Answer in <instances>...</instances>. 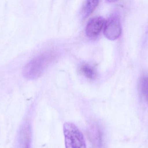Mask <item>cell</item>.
Here are the masks:
<instances>
[{
    "label": "cell",
    "instance_id": "1",
    "mask_svg": "<svg viewBox=\"0 0 148 148\" xmlns=\"http://www.w3.org/2000/svg\"><path fill=\"white\" fill-rule=\"evenodd\" d=\"M52 59V55L48 54H41L35 57L23 68V76L29 80L37 79L42 74Z\"/></svg>",
    "mask_w": 148,
    "mask_h": 148
},
{
    "label": "cell",
    "instance_id": "2",
    "mask_svg": "<svg viewBox=\"0 0 148 148\" xmlns=\"http://www.w3.org/2000/svg\"><path fill=\"white\" fill-rule=\"evenodd\" d=\"M63 132L66 148H86L83 135L74 123H65Z\"/></svg>",
    "mask_w": 148,
    "mask_h": 148
},
{
    "label": "cell",
    "instance_id": "3",
    "mask_svg": "<svg viewBox=\"0 0 148 148\" xmlns=\"http://www.w3.org/2000/svg\"><path fill=\"white\" fill-rule=\"evenodd\" d=\"M103 33L108 39L111 41L120 37L121 34V26L120 20L116 16H112L106 21Z\"/></svg>",
    "mask_w": 148,
    "mask_h": 148
},
{
    "label": "cell",
    "instance_id": "4",
    "mask_svg": "<svg viewBox=\"0 0 148 148\" xmlns=\"http://www.w3.org/2000/svg\"><path fill=\"white\" fill-rule=\"evenodd\" d=\"M105 19L101 17H96L91 19L86 26V33L87 37L90 39H95L98 37L105 24Z\"/></svg>",
    "mask_w": 148,
    "mask_h": 148
},
{
    "label": "cell",
    "instance_id": "5",
    "mask_svg": "<svg viewBox=\"0 0 148 148\" xmlns=\"http://www.w3.org/2000/svg\"><path fill=\"white\" fill-rule=\"evenodd\" d=\"M99 1L96 0H89L85 1L82 9V15L83 18H86L88 17L98 6Z\"/></svg>",
    "mask_w": 148,
    "mask_h": 148
},
{
    "label": "cell",
    "instance_id": "6",
    "mask_svg": "<svg viewBox=\"0 0 148 148\" xmlns=\"http://www.w3.org/2000/svg\"><path fill=\"white\" fill-rule=\"evenodd\" d=\"M92 138L94 148H102L101 133L99 129L97 128L93 129L92 130Z\"/></svg>",
    "mask_w": 148,
    "mask_h": 148
},
{
    "label": "cell",
    "instance_id": "7",
    "mask_svg": "<svg viewBox=\"0 0 148 148\" xmlns=\"http://www.w3.org/2000/svg\"><path fill=\"white\" fill-rule=\"evenodd\" d=\"M80 70L82 74L88 79H92L95 76V72L94 69L88 64H84L82 66Z\"/></svg>",
    "mask_w": 148,
    "mask_h": 148
},
{
    "label": "cell",
    "instance_id": "8",
    "mask_svg": "<svg viewBox=\"0 0 148 148\" xmlns=\"http://www.w3.org/2000/svg\"><path fill=\"white\" fill-rule=\"evenodd\" d=\"M141 91L148 104V76L142 78L140 82Z\"/></svg>",
    "mask_w": 148,
    "mask_h": 148
}]
</instances>
